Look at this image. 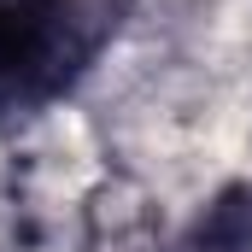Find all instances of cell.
<instances>
[{
	"instance_id": "obj_1",
	"label": "cell",
	"mask_w": 252,
	"mask_h": 252,
	"mask_svg": "<svg viewBox=\"0 0 252 252\" xmlns=\"http://www.w3.org/2000/svg\"><path fill=\"white\" fill-rule=\"evenodd\" d=\"M118 30V0H0V124L64 100Z\"/></svg>"
},
{
	"instance_id": "obj_2",
	"label": "cell",
	"mask_w": 252,
	"mask_h": 252,
	"mask_svg": "<svg viewBox=\"0 0 252 252\" xmlns=\"http://www.w3.org/2000/svg\"><path fill=\"white\" fill-rule=\"evenodd\" d=\"M176 252H252V182L211 193V205H199Z\"/></svg>"
}]
</instances>
